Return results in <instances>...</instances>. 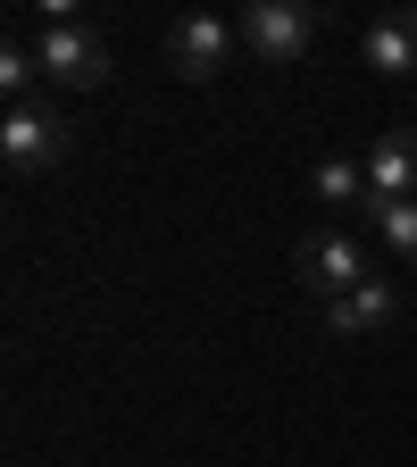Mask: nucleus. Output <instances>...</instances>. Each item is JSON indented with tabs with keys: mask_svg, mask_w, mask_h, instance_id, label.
Segmentation results:
<instances>
[{
	"mask_svg": "<svg viewBox=\"0 0 417 467\" xmlns=\"http://www.w3.org/2000/svg\"><path fill=\"white\" fill-rule=\"evenodd\" d=\"M234 26H243L251 58H267V67H292V58H309V50H318V26H326V17L309 9V0H251Z\"/></svg>",
	"mask_w": 417,
	"mask_h": 467,
	"instance_id": "1",
	"label": "nucleus"
},
{
	"mask_svg": "<svg viewBox=\"0 0 417 467\" xmlns=\"http://www.w3.org/2000/svg\"><path fill=\"white\" fill-rule=\"evenodd\" d=\"M34 67L58 92H92V84H109V42L92 26H76V17H58V26L34 34Z\"/></svg>",
	"mask_w": 417,
	"mask_h": 467,
	"instance_id": "2",
	"label": "nucleus"
},
{
	"mask_svg": "<svg viewBox=\"0 0 417 467\" xmlns=\"http://www.w3.org/2000/svg\"><path fill=\"white\" fill-rule=\"evenodd\" d=\"M292 275H301V284L318 292V301H342V292L376 284L368 251L350 243V234H334V225H318V234H301V243H292Z\"/></svg>",
	"mask_w": 417,
	"mask_h": 467,
	"instance_id": "3",
	"label": "nucleus"
},
{
	"mask_svg": "<svg viewBox=\"0 0 417 467\" xmlns=\"http://www.w3.org/2000/svg\"><path fill=\"white\" fill-rule=\"evenodd\" d=\"M234 50H243V26H234V17L193 9V17H175V26H167V67L184 76V84L225 76V67H234Z\"/></svg>",
	"mask_w": 417,
	"mask_h": 467,
	"instance_id": "4",
	"label": "nucleus"
},
{
	"mask_svg": "<svg viewBox=\"0 0 417 467\" xmlns=\"http://www.w3.org/2000/svg\"><path fill=\"white\" fill-rule=\"evenodd\" d=\"M68 117H58V109H9V117H0V159H9V175H50L58 159H68Z\"/></svg>",
	"mask_w": 417,
	"mask_h": 467,
	"instance_id": "5",
	"label": "nucleus"
},
{
	"mask_svg": "<svg viewBox=\"0 0 417 467\" xmlns=\"http://www.w3.org/2000/svg\"><path fill=\"white\" fill-rule=\"evenodd\" d=\"M417 201V126H384L368 150V209Z\"/></svg>",
	"mask_w": 417,
	"mask_h": 467,
	"instance_id": "6",
	"label": "nucleus"
},
{
	"mask_svg": "<svg viewBox=\"0 0 417 467\" xmlns=\"http://www.w3.org/2000/svg\"><path fill=\"white\" fill-rule=\"evenodd\" d=\"M401 317V292L376 275V284H360V292H342V301H326V334H384Z\"/></svg>",
	"mask_w": 417,
	"mask_h": 467,
	"instance_id": "7",
	"label": "nucleus"
},
{
	"mask_svg": "<svg viewBox=\"0 0 417 467\" xmlns=\"http://www.w3.org/2000/svg\"><path fill=\"white\" fill-rule=\"evenodd\" d=\"M368 67L376 76H417V9H392L368 26Z\"/></svg>",
	"mask_w": 417,
	"mask_h": 467,
	"instance_id": "8",
	"label": "nucleus"
},
{
	"mask_svg": "<svg viewBox=\"0 0 417 467\" xmlns=\"http://www.w3.org/2000/svg\"><path fill=\"white\" fill-rule=\"evenodd\" d=\"M309 192L326 201V209H368V159H318L309 167Z\"/></svg>",
	"mask_w": 417,
	"mask_h": 467,
	"instance_id": "9",
	"label": "nucleus"
},
{
	"mask_svg": "<svg viewBox=\"0 0 417 467\" xmlns=\"http://www.w3.org/2000/svg\"><path fill=\"white\" fill-rule=\"evenodd\" d=\"M376 217V234H384V251H401L409 267H417V201H392V209H368Z\"/></svg>",
	"mask_w": 417,
	"mask_h": 467,
	"instance_id": "10",
	"label": "nucleus"
},
{
	"mask_svg": "<svg viewBox=\"0 0 417 467\" xmlns=\"http://www.w3.org/2000/svg\"><path fill=\"white\" fill-rule=\"evenodd\" d=\"M34 50H0V92H9V109H34Z\"/></svg>",
	"mask_w": 417,
	"mask_h": 467,
	"instance_id": "11",
	"label": "nucleus"
}]
</instances>
